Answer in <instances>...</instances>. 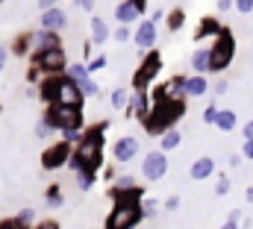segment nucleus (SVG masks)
<instances>
[{
    "instance_id": "obj_14",
    "label": "nucleus",
    "mask_w": 253,
    "mask_h": 229,
    "mask_svg": "<svg viewBox=\"0 0 253 229\" xmlns=\"http://www.w3.org/2000/svg\"><path fill=\"white\" fill-rule=\"evenodd\" d=\"M106 197L112 200V203H141L144 200V185H126V188H115V185H109V191H106Z\"/></svg>"
},
{
    "instance_id": "obj_16",
    "label": "nucleus",
    "mask_w": 253,
    "mask_h": 229,
    "mask_svg": "<svg viewBox=\"0 0 253 229\" xmlns=\"http://www.w3.org/2000/svg\"><path fill=\"white\" fill-rule=\"evenodd\" d=\"M218 30H221V21H218L215 15H203V18L197 21V27H194V36H191V38H194V41H203V38H209V36L215 38Z\"/></svg>"
},
{
    "instance_id": "obj_30",
    "label": "nucleus",
    "mask_w": 253,
    "mask_h": 229,
    "mask_svg": "<svg viewBox=\"0 0 253 229\" xmlns=\"http://www.w3.org/2000/svg\"><path fill=\"white\" fill-rule=\"evenodd\" d=\"M218 112H221V106H218V103H209V106L203 109V114H200V117H203V123H212V126H215V117H218Z\"/></svg>"
},
{
    "instance_id": "obj_49",
    "label": "nucleus",
    "mask_w": 253,
    "mask_h": 229,
    "mask_svg": "<svg viewBox=\"0 0 253 229\" xmlns=\"http://www.w3.org/2000/svg\"><path fill=\"white\" fill-rule=\"evenodd\" d=\"M6 59H9V53H6V50H3V47H0V71H3V68H6Z\"/></svg>"
},
{
    "instance_id": "obj_27",
    "label": "nucleus",
    "mask_w": 253,
    "mask_h": 229,
    "mask_svg": "<svg viewBox=\"0 0 253 229\" xmlns=\"http://www.w3.org/2000/svg\"><path fill=\"white\" fill-rule=\"evenodd\" d=\"M30 44H33V33H21V36L15 38V47H12V50H15V53H27Z\"/></svg>"
},
{
    "instance_id": "obj_29",
    "label": "nucleus",
    "mask_w": 253,
    "mask_h": 229,
    "mask_svg": "<svg viewBox=\"0 0 253 229\" xmlns=\"http://www.w3.org/2000/svg\"><path fill=\"white\" fill-rule=\"evenodd\" d=\"M215 176H218V182H215V194H218V197L230 194V176H227V173H215Z\"/></svg>"
},
{
    "instance_id": "obj_42",
    "label": "nucleus",
    "mask_w": 253,
    "mask_h": 229,
    "mask_svg": "<svg viewBox=\"0 0 253 229\" xmlns=\"http://www.w3.org/2000/svg\"><path fill=\"white\" fill-rule=\"evenodd\" d=\"M18 221H21V224H30V221H33V212H30V209H24V212L18 215Z\"/></svg>"
},
{
    "instance_id": "obj_36",
    "label": "nucleus",
    "mask_w": 253,
    "mask_h": 229,
    "mask_svg": "<svg viewBox=\"0 0 253 229\" xmlns=\"http://www.w3.org/2000/svg\"><path fill=\"white\" fill-rule=\"evenodd\" d=\"M138 179H132V176H118V179H112V185L115 188H126V185H135Z\"/></svg>"
},
{
    "instance_id": "obj_3",
    "label": "nucleus",
    "mask_w": 253,
    "mask_h": 229,
    "mask_svg": "<svg viewBox=\"0 0 253 229\" xmlns=\"http://www.w3.org/2000/svg\"><path fill=\"white\" fill-rule=\"evenodd\" d=\"M47 123L62 132L65 141H77L83 132V109L80 106H65V103H47Z\"/></svg>"
},
{
    "instance_id": "obj_41",
    "label": "nucleus",
    "mask_w": 253,
    "mask_h": 229,
    "mask_svg": "<svg viewBox=\"0 0 253 229\" xmlns=\"http://www.w3.org/2000/svg\"><path fill=\"white\" fill-rule=\"evenodd\" d=\"M77 6L85 9V12H94V0H77Z\"/></svg>"
},
{
    "instance_id": "obj_51",
    "label": "nucleus",
    "mask_w": 253,
    "mask_h": 229,
    "mask_svg": "<svg viewBox=\"0 0 253 229\" xmlns=\"http://www.w3.org/2000/svg\"><path fill=\"white\" fill-rule=\"evenodd\" d=\"M245 200H248V203H253V185H248V191H245Z\"/></svg>"
},
{
    "instance_id": "obj_7",
    "label": "nucleus",
    "mask_w": 253,
    "mask_h": 229,
    "mask_svg": "<svg viewBox=\"0 0 253 229\" xmlns=\"http://www.w3.org/2000/svg\"><path fill=\"white\" fill-rule=\"evenodd\" d=\"M33 68L39 74H65L68 68V56H65L62 47H50V50H36L33 53Z\"/></svg>"
},
{
    "instance_id": "obj_44",
    "label": "nucleus",
    "mask_w": 253,
    "mask_h": 229,
    "mask_svg": "<svg viewBox=\"0 0 253 229\" xmlns=\"http://www.w3.org/2000/svg\"><path fill=\"white\" fill-rule=\"evenodd\" d=\"M129 3H132V6H135V9H138V12H141V15H144V12H147V0H129Z\"/></svg>"
},
{
    "instance_id": "obj_47",
    "label": "nucleus",
    "mask_w": 253,
    "mask_h": 229,
    "mask_svg": "<svg viewBox=\"0 0 253 229\" xmlns=\"http://www.w3.org/2000/svg\"><path fill=\"white\" fill-rule=\"evenodd\" d=\"M230 6H233V0H218V9H221V12H227Z\"/></svg>"
},
{
    "instance_id": "obj_39",
    "label": "nucleus",
    "mask_w": 253,
    "mask_h": 229,
    "mask_svg": "<svg viewBox=\"0 0 253 229\" xmlns=\"http://www.w3.org/2000/svg\"><path fill=\"white\" fill-rule=\"evenodd\" d=\"M180 209V197H168L165 200V212H177Z\"/></svg>"
},
{
    "instance_id": "obj_37",
    "label": "nucleus",
    "mask_w": 253,
    "mask_h": 229,
    "mask_svg": "<svg viewBox=\"0 0 253 229\" xmlns=\"http://www.w3.org/2000/svg\"><path fill=\"white\" fill-rule=\"evenodd\" d=\"M50 132H53V126H50V123H47V117H44V120L39 123V129H36V135H39V138H44V135H50Z\"/></svg>"
},
{
    "instance_id": "obj_12",
    "label": "nucleus",
    "mask_w": 253,
    "mask_h": 229,
    "mask_svg": "<svg viewBox=\"0 0 253 229\" xmlns=\"http://www.w3.org/2000/svg\"><path fill=\"white\" fill-rule=\"evenodd\" d=\"M156 27H159V24H153L150 18H138L135 33H132V41L138 44V50H150V47H156Z\"/></svg>"
},
{
    "instance_id": "obj_13",
    "label": "nucleus",
    "mask_w": 253,
    "mask_h": 229,
    "mask_svg": "<svg viewBox=\"0 0 253 229\" xmlns=\"http://www.w3.org/2000/svg\"><path fill=\"white\" fill-rule=\"evenodd\" d=\"M138 156V138H132V135H124V138H118L115 144H112V159L118 162V165H126V162H132Z\"/></svg>"
},
{
    "instance_id": "obj_18",
    "label": "nucleus",
    "mask_w": 253,
    "mask_h": 229,
    "mask_svg": "<svg viewBox=\"0 0 253 229\" xmlns=\"http://www.w3.org/2000/svg\"><path fill=\"white\" fill-rule=\"evenodd\" d=\"M215 173H218V165H215V159H212V156H200V159L191 165L189 176L200 182V179H209V176H215Z\"/></svg>"
},
{
    "instance_id": "obj_22",
    "label": "nucleus",
    "mask_w": 253,
    "mask_h": 229,
    "mask_svg": "<svg viewBox=\"0 0 253 229\" xmlns=\"http://www.w3.org/2000/svg\"><path fill=\"white\" fill-rule=\"evenodd\" d=\"M180 141H183V135H180V129H177V126H171V129H165V132L159 135V150H165V153H171L174 147H180Z\"/></svg>"
},
{
    "instance_id": "obj_5",
    "label": "nucleus",
    "mask_w": 253,
    "mask_h": 229,
    "mask_svg": "<svg viewBox=\"0 0 253 229\" xmlns=\"http://www.w3.org/2000/svg\"><path fill=\"white\" fill-rule=\"evenodd\" d=\"M162 53L156 50V47H150L147 50V56L138 62V68H135V74H132V91H147L153 82H156V76L162 74Z\"/></svg>"
},
{
    "instance_id": "obj_34",
    "label": "nucleus",
    "mask_w": 253,
    "mask_h": 229,
    "mask_svg": "<svg viewBox=\"0 0 253 229\" xmlns=\"http://www.w3.org/2000/svg\"><path fill=\"white\" fill-rule=\"evenodd\" d=\"M85 68H88V74H94V71H103V68H106V56H97V59H91V62H88Z\"/></svg>"
},
{
    "instance_id": "obj_38",
    "label": "nucleus",
    "mask_w": 253,
    "mask_h": 229,
    "mask_svg": "<svg viewBox=\"0 0 253 229\" xmlns=\"http://www.w3.org/2000/svg\"><path fill=\"white\" fill-rule=\"evenodd\" d=\"M0 229H27V224H21L18 218H12V221H3V224H0Z\"/></svg>"
},
{
    "instance_id": "obj_11",
    "label": "nucleus",
    "mask_w": 253,
    "mask_h": 229,
    "mask_svg": "<svg viewBox=\"0 0 253 229\" xmlns=\"http://www.w3.org/2000/svg\"><path fill=\"white\" fill-rule=\"evenodd\" d=\"M65 76H68L71 82H77L85 97H97V94H100V88H97V82L91 79V74H88L85 65H80V62H77V65H68V68H65Z\"/></svg>"
},
{
    "instance_id": "obj_26",
    "label": "nucleus",
    "mask_w": 253,
    "mask_h": 229,
    "mask_svg": "<svg viewBox=\"0 0 253 229\" xmlns=\"http://www.w3.org/2000/svg\"><path fill=\"white\" fill-rule=\"evenodd\" d=\"M191 71H194V74H209V50H194V56H191Z\"/></svg>"
},
{
    "instance_id": "obj_9",
    "label": "nucleus",
    "mask_w": 253,
    "mask_h": 229,
    "mask_svg": "<svg viewBox=\"0 0 253 229\" xmlns=\"http://www.w3.org/2000/svg\"><path fill=\"white\" fill-rule=\"evenodd\" d=\"M71 141H56V144H50L44 153H42V168L44 171H56V168H62V165H68V159H71Z\"/></svg>"
},
{
    "instance_id": "obj_25",
    "label": "nucleus",
    "mask_w": 253,
    "mask_h": 229,
    "mask_svg": "<svg viewBox=\"0 0 253 229\" xmlns=\"http://www.w3.org/2000/svg\"><path fill=\"white\" fill-rule=\"evenodd\" d=\"M109 36H112V33H109V24L94 15V18H91V41H94V44H103Z\"/></svg>"
},
{
    "instance_id": "obj_10",
    "label": "nucleus",
    "mask_w": 253,
    "mask_h": 229,
    "mask_svg": "<svg viewBox=\"0 0 253 229\" xmlns=\"http://www.w3.org/2000/svg\"><path fill=\"white\" fill-rule=\"evenodd\" d=\"M165 173H168V153L165 150H150L144 156V162H141V176L150 179V182H156Z\"/></svg>"
},
{
    "instance_id": "obj_4",
    "label": "nucleus",
    "mask_w": 253,
    "mask_h": 229,
    "mask_svg": "<svg viewBox=\"0 0 253 229\" xmlns=\"http://www.w3.org/2000/svg\"><path fill=\"white\" fill-rule=\"evenodd\" d=\"M233 59H236V36H233L230 27L221 24L218 36L209 47V74H224L233 65Z\"/></svg>"
},
{
    "instance_id": "obj_50",
    "label": "nucleus",
    "mask_w": 253,
    "mask_h": 229,
    "mask_svg": "<svg viewBox=\"0 0 253 229\" xmlns=\"http://www.w3.org/2000/svg\"><path fill=\"white\" fill-rule=\"evenodd\" d=\"M242 159H245V156H230V165H233V168H239V165H242Z\"/></svg>"
},
{
    "instance_id": "obj_8",
    "label": "nucleus",
    "mask_w": 253,
    "mask_h": 229,
    "mask_svg": "<svg viewBox=\"0 0 253 229\" xmlns=\"http://www.w3.org/2000/svg\"><path fill=\"white\" fill-rule=\"evenodd\" d=\"M53 103L80 106V109H83V103H85V94H83V88H80L77 82H71L65 74H59V79H56V91H53Z\"/></svg>"
},
{
    "instance_id": "obj_52",
    "label": "nucleus",
    "mask_w": 253,
    "mask_h": 229,
    "mask_svg": "<svg viewBox=\"0 0 253 229\" xmlns=\"http://www.w3.org/2000/svg\"><path fill=\"white\" fill-rule=\"evenodd\" d=\"M0 3H3V0H0Z\"/></svg>"
},
{
    "instance_id": "obj_23",
    "label": "nucleus",
    "mask_w": 253,
    "mask_h": 229,
    "mask_svg": "<svg viewBox=\"0 0 253 229\" xmlns=\"http://www.w3.org/2000/svg\"><path fill=\"white\" fill-rule=\"evenodd\" d=\"M215 126H218L221 132H233V129L239 126V114L233 112V109H221L218 117H215Z\"/></svg>"
},
{
    "instance_id": "obj_48",
    "label": "nucleus",
    "mask_w": 253,
    "mask_h": 229,
    "mask_svg": "<svg viewBox=\"0 0 253 229\" xmlns=\"http://www.w3.org/2000/svg\"><path fill=\"white\" fill-rule=\"evenodd\" d=\"M50 6H56V0H39V9H50Z\"/></svg>"
},
{
    "instance_id": "obj_33",
    "label": "nucleus",
    "mask_w": 253,
    "mask_h": 229,
    "mask_svg": "<svg viewBox=\"0 0 253 229\" xmlns=\"http://www.w3.org/2000/svg\"><path fill=\"white\" fill-rule=\"evenodd\" d=\"M239 221H242V212H239V209H233V212H230V218H227V224H224L221 229H242V227H239Z\"/></svg>"
},
{
    "instance_id": "obj_20",
    "label": "nucleus",
    "mask_w": 253,
    "mask_h": 229,
    "mask_svg": "<svg viewBox=\"0 0 253 229\" xmlns=\"http://www.w3.org/2000/svg\"><path fill=\"white\" fill-rule=\"evenodd\" d=\"M138 18H141V12H138L129 0H121V3L115 6V21H118V24L132 27V24H138Z\"/></svg>"
},
{
    "instance_id": "obj_32",
    "label": "nucleus",
    "mask_w": 253,
    "mask_h": 229,
    "mask_svg": "<svg viewBox=\"0 0 253 229\" xmlns=\"http://www.w3.org/2000/svg\"><path fill=\"white\" fill-rule=\"evenodd\" d=\"M115 41H132V30L126 24H118L115 27Z\"/></svg>"
},
{
    "instance_id": "obj_31",
    "label": "nucleus",
    "mask_w": 253,
    "mask_h": 229,
    "mask_svg": "<svg viewBox=\"0 0 253 229\" xmlns=\"http://www.w3.org/2000/svg\"><path fill=\"white\" fill-rule=\"evenodd\" d=\"M47 203L50 206H62V188L59 185H50L47 188Z\"/></svg>"
},
{
    "instance_id": "obj_35",
    "label": "nucleus",
    "mask_w": 253,
    "mask_h": 229,
    "mask_svg": "<svg viewBox=\"0 0 253 229\" xmlns=\"http://www.w3.org/2000/svg\"><path fill=\"white\" fill-rule=\"evenodd\" d=\"M236 9L242 15H253V0H236Z\"/></svg>"
},
{
    "instance_id": "obj_19",
    "label": "nucleus",
    "mask_w": 253,
    "mask_h": 229,
    "mask_svg": "<svg viewBox=\"0 0 253 229\" xmlns=\"http://www.w3.org/2000/svg\"><path fill=\"white\" fill-rule=\"evenodd\" d=\"M33 47H36V50L62 47V38H59V33H56V30H44V27H42V33H36V36H33Z\"/></svg>"
},
{
    "instance_id": "obj_2",
    "label": "nucleus",
    "mask_w": 253,
    "mask_h": 229,
    "mask_svg": "<svg viewBox=\"0 0 253 229\" xmlns=\"http://www.w3.org/2000/svg\"><path fill=\"white\" fill-rule=\"evenodd\" d=\"M186 100L189 97H183V94H174V97H162V100H156V103H150V112L147 117L141 120V126H144V132L147 135H162L165 129H171V126H177L186 112H189V106H186Z\"/></svg>"
},
{
    "instance_id": "obj_17",
    "label": "nucleus",
    "mask_w": 253,
    "mask_h": 229,
    "mask_svg": "<svg viewBox=\"0 0 253 229\" xmlns=\"http://www.w3.org/2000/svg\"><path fill=\"white\" fill-rule=\"evenodd\" d=\"M42 27L44 30H65L68 27V15H65L59 6H50V9H42Z\"/></svg>"
},
{
    "instance_id": "obj_1",
    "label": "nucleus",
    "mask_w": 253,
    "mask_h": 229,
    "mask_svg": "<svg viewBox=\"0 0 253 229\" xmlns=\"http://www.w3.org/2000/svg\"><path fill=\"white\" fill-rule=\"evenodd\" d=\"M106 129H109V123H106V120L91 123L88 129H83V132H80L77 147L71 150L68 165H71V171L77 173V182H80V188H83V191H88V188L94 185L97 171L103 168V141H106Z\"/></svg>"
},
{
    "instance_id": "obj_46",
    "label": "nucleus",
    "mask_w": 253,
    "mask_h": 229,
    "mask_svg": "<svg viewBox=\"0 0 253 229\" xmlns=\"http://www.w3.org/2000/svg\"><path fill=\"white\" fill-rule=\"evenodd\" d=\"M150 21H153V24H162V21H165V12H162V9H159V12H153V15H150Z\"/></svg>"
},
{
    "instance_id": "obj_28",
    "label": "nucleus",
    "mask_w": 253,
    "mask_h": 229,
    "mask_svg": "<svg viewBox=\"0 0 253 229\" xmlns=\"http://www.w3.org/2000/svg\"><path fill=\"white\" fill-rule=\"evenodd\" d=\"M109 100H112V106H115V109H124L126 103H129V91H126V88H115Z\"/></svg>"
},
{
    "instance_id": "obj_43",
    "label": "nucleus",
    "mask_w": 253,
    "mask_h": 229,
    "mask_svg": "<svg viewBox=\"0 0 253 229\" xmlns=\"http://www.w3.org/2000/svg\"><path fill=\"white\" fill-rule=\"evenodd\" d=\"M242 135H245V138H253V120H248V123L242 126Z\"/></svg>"
},
{
    "instance_id": "obj_24",
    "label": "nucleus",
    "mask_w": 253,
    "mask_h": 229,
    "mask_svg": "<svg viewBox=\"0 0 253 229\" xmlns=\"http://www.w3.org/2000/svg\"><path fill=\"white\" fill-rule=\"evenodd\" d=\"M165 27L171 30V33H180L183 27H186V9H171V12H165Z\"/></svg>"
},
{
    "instance_id": "obj_40",
    "label": "nucleus",
    "mask_w": 253,
    "mask_h": 229,
    "mask_svg": "<svg viewBox=\"0 0 253 229\" xmlns=\"http://www.w3.org/2000/svg\"><path fill=\"white\" fill-rule=\"evenodd\" d=\"M242 156L253 162V138H245V150H242Z\"/></svg>"
},
{
    "instance_id": "obj_15",
    "label": "nucleus",
    "mask_w": 253,
    "mask_h": 229,
    "mask_svg": "<svg viewBox=\"0 0 253 229\" xmlns=\"http://www.w3.org/2000/svg\"><path fill=\"white\" fill-rule=\"evenodd\" d=\"M124 112L135 120H144L150 112V94L147 91H129V103L124 106Z\"/></svg>"
},
{
    "instance_id": "obj_53",
    "label": "nucleus",
    "mask_w": 253,
    "mask_h": 229,
    "mask_svg": "<svg viewBox=\"0 0 253 229\" xmlns=\"http://www.w3.org/2000/svg\"><path fill=\"white\" fill-rule=\"evenodd\" d=\"M132 229H135V227H132Z\"/></svg>"
},
{
    "instance_id": "obj_6",
    "label": "nucleus",
    "mask_w": 253,
    "mask_h": 229,
    "mask_svg": "<svg viewBox=\"0 0 253 229\" xmlns=\"http://www.w3.org/2000/svg\"><path fill=\"white\" fill-rule=\"evenodd\" d=\"M144 221V209L141 203H112V212L106 215V227L103 229H138Z\"/></svg>"
},
{
    "instance_id": "obj_21",
    "label": "nucleus",
    "mask_w": 253,
    "mask_h": 229,
    "mask_svg": "<svg viewBox=\"0 0 253 229\" xmlns=\"http://www.w3.org/2000/svg\"><path fill=\"white\" fill-rule=\"evenodd\" d=\"M206 91H209L206 74H191V76H186V97H203Z\"/></svg>"
},
{
    "instance_id": "obj_45",
    "label": "nucleus",
    "mask_w": 253,
    "mask_h": 229,
    "mask_svg": "<svg viewBox=\"0 0 253 229\" xmlns=\"http://www.w3.org/2000/svg\"><path fill=\"white\" fill-rule=\"evenodd\" d=\"M33 229H59V224L56 221H44V224H39V227H33Z\"/></svg>"
}]
</instances>
